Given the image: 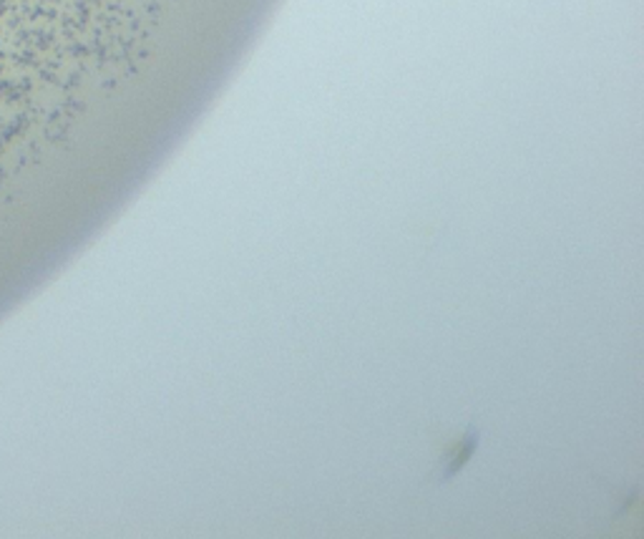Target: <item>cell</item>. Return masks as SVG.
<instances>
[{"label":"cell","instance_id":"6da1fadb","mask_svg":"<svg viewBox=\"0 0 644 539\" xmlns=\"http://www.w3.org/2000/svg\"><path fill=\"white\" fill-rule=\"evenodd\" d=\"M478 441H481V434L478 429H474V426L449 436V439L441 443V449H438L441 451V459H438L436 464V482L445 484L449 479L456 476L461 469L468 464L471 457H474Z\"/></svg>","mask_w":644,"mask_h":539}]
</instances>
